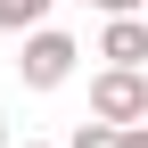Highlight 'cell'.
<instances>
[{"label": "cell", "mask_w": 148, "mask_h": 148, "mask_svg": "<svg viewBox=\"0 0 148 148\" xmlns=\"http://www.w3.org/2000/svg\"><path fill=\"white\" fill-rule=\"evenodd\" d=\"M90 123H115V132L148 123V74H132V66L90 74Z\"/></svg>", "instance_id": "cell-1"}, {"label": "cell", "mask_w": 148, "mask_h": 148, "mask_svg": "<svg viewBox=\"0 0 148 148\" xmlns=\"http://www.w3.org/2000/svg\"><path fill=\"white\" fill-rule=\"evenodd\" d=\"M74 58H82V49H74V33H25V58H16V74H25V90H58L66 74H74Z\"/></svg>", "instance_id": "cell-2"}, {"label": "cell", "mask_w": 148, "mask_h": 148, "mask_svg": "<svg viewBox=\"0 0 148 148\" xmlns=\"http://www.w3.org/2000/svg\"><path fill=\"white\" fill-rule=\"evenodd\" d=\"M99 58L107 66H148V16H107V33H99Z\"/></svg>", "instance_id": "cell-3"}, {"label": "cell", "mask_w": 148, "mask_h": 148, "mask_svg": "<svg viewBox=\"0 0 148 148\" xmlns=\"http://www.w3.org/2000/svg\"><path fill=\"white\" fill-rule=\"evenodd\" d=\"M58 0H0V33H41V16Z\"/></svg>", "instance_id": "cell-4"}, {"label": "cell", "mask_w": 148, "mask_h": 148, "mask_svg": "<svg viewBox=\"0 0 148 148\" xmlns=\"http://www.w3.org/2000/svg\"><path fill=\"white\" fill-rule=\"evenodd\" d=\"M66 148H123V132H115V123H82Z\"/></svg>", "instance_id": "cell-5"}, {"label": "cell", "mask_w": 148, "mask_h": 148, "mask_svg": "<svg viewBox=\"0 0 148 148\" xmlns=\"http://www.w3.org/2000/svg\"><path fill=\"white\" fill-rule=\"evenodd\" d=\"M90 8H107V16H140V0H90Z\"/></svg>", "instance_id": "cell-6"}, {"label": "cell", "mask_w": 148, "mask_h": 148, "mask_svg": "<svg viewBox=\"0 0 148 148\" xmlns=\"http://www.w3.org/2000/svg\"><path fill=\"white\" fill-rule=\"evenodd\" d=\"M123 148H148V123H132V132H123Z\"/></svg>", "instance_id": "cell-7"}, {"label": "cell", "mask_w": 148, "mask_h": 148, "mask_svg": "<svg viewBox=\"0 0 148 148\" xmlns=\"http://www.w3.org/2000/svg\"><path fill=\"white\" fill-rule=\"evenodd\" d=\"M0 148H8V123H0Z\"/></svg>", "instance_id": "cell-8"}, {"label": "cell", "mask_w": 148, "mask_h": 148, "mask_svg": "<svg viewBox=\"0 0 148 148\" xmlns=\"http://www.w3.org/2000/svg\"><path fill=\"white\" fill-rule=\"evenodd\" d=\"M25 148H49V140H25Z\"/></svg>", "instance_id": "cell-9"}]
</instances>
